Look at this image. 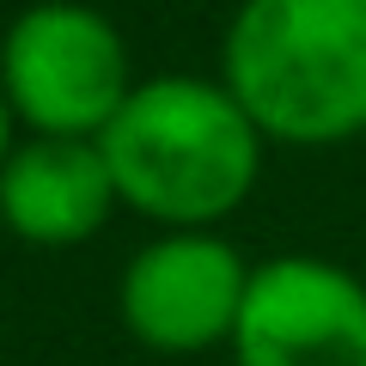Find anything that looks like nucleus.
<instances>
[{"instance_id":"obj_1","label":"nucleus","mask_w":366,"mask_h":366,"mask_svg":"<svg viewBox=\"0 0 366 366\" xmlns=\"http://www.w3.org/2000/svg\"><path fill=\"white\" fill-rule=\"evenodd\" d=\"M117 202L159 232H220L262 177V129L220 79L159 74L122 98L98 134Z\"/></svg>"},{"instance_id":"obj_2","label":"nucleus","mask_w":366,"mask_h":366,"mask_svg":"<svg viewBox=\"0 0 366 366\" xmlns=\"http://www.w3.org/2000/svg\"><path fill=\"white\" fill-rule=\"evenodd\" d=\"M220 86L262 141L366 134V0H244L220 43Z\"/></svg>"},{"instance_id":"obj_3","label":"nucleus","mask_w":366,"mask_h":366,"mask_svg":"<svg viewBox=\"0 0 366 366\" xmlns=\"http://www.w3.org/2000/svg\"><path fill=\"white\" fill-rule=\"evenodd\" d=\"M129 92V43L86 0H37L0 37V98L31 134L98 141Z\"/></svg>"},{"instance_id":"obj_4","label":"nucleus","mask_w":366,"mask_h":366,"mask_svg":"<svg viewBox=\"0 0 366 366\" xmlns=\"http://www.w3.org/2000/svg\"><path fill=\"white\" fill-rule=\"evenodd\" d=\"M244 250L226 232H159L122 262L117 317L147 354H208L238 330V305L250 287Z\"/></svg>"},{"instance_id":"obj_5","label":"nucleus","mask_w":366,"mask_h":366,"mask_svg":"<svg viewBox=\"0 0 366 366\" xmlns=\"http://www.w3.org/2000/svg\"><path fill=\"white\" fill-rule=\"evenodd\" d=\"M232 366H366V281L330 257H269L250 269Z\"/></svg>"},{"instance_id":"obj_6","label":"nucleus","mask_w":366,"mask_h":366,"mask_svg":"<svg viewBox=\"0 0 366 366\" xmlns=\"http://www.w3.org/2000/svg\"><path fill=\"white\" fill-rule=\"evenodd\" d=\"M117 183L98 141H49L31 134L0 165V226L19 244L74 250L92 232H104L117 214Z\"/></svg>"},{"instance_id":"obj_7","label":"nucleus","mask_w":366,"mask_h":366,"mask_svg":"<svg viewBox=\"0 0 366 366\" xmlns=\"http://www.w3.org/2000/svg\"><path fill=\"white\" fill-rule=\"evenodd\" d=\"M6 153H13V110H6V98H0V165H6Z\"/></svg>"}]
</instances>
